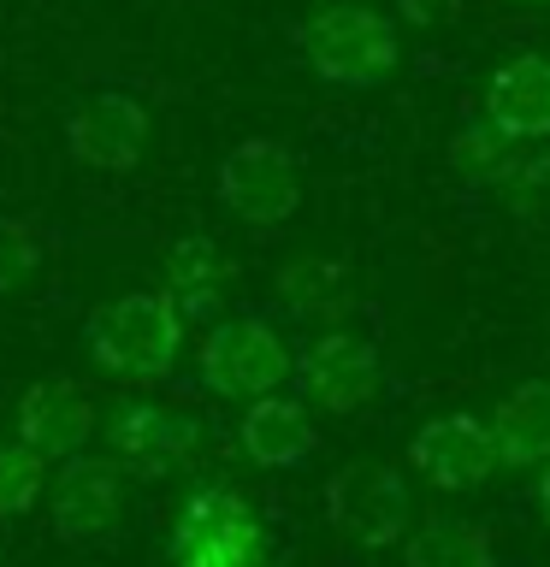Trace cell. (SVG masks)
Masks as SVG:
<instances>
[{"mask_svg":"<svg viewBox=\"0 0 550 567\" xmlns=\"http://www.w3.org/2000/svg\"><path fill=\"white\" fill-rule=\"evenodd\" d=\"M220 202L243 225L273 230L302 207V172L278 142H243L220 159Z\"/></svg>","mask_w":550,"mask_h":567,"instance_id":"5","label":"cell"},{"mask_svg":"<svg viewBox=\"0 0 550 567\" xmlns=\"http://www.w3.org/2000/svg\"><path fill=\"white\" fill-rule=\"evenodd\" d=\"M278 296L291 301L302 319H319L344 301V266L337 260H319V255H302L278 272Z\"/></svg>","mask_w":550,"mask_h":567,"instance_id":"19","label":"cell"},{"mask_svg":"<svg viewBox=\"0 0 550 567\" xmlns=\"http://www.w3.org/2000/svg\"><path fill=\"white\" fill-rule=\"evenodd\" d=\"M225 284H231V260L220 255L213 237H184L166 255V296L177 301L184 319H207L213 308H220Z\"/></svg>","mask_w":550,"mask_h":567,"instance_id":"16","label":"cell"},{"mask_svg":"<svg viewBox=\"0 0 550 567\" xmlns=\"http://www.w3.org/2000/svg\"><path fill=\"white\" fill-rule=\"evenodd\" d=\"M35 260H42V248H35V230L18 225V219H0V296L18 290V284L35 272Z\"/></svg>","mask_w":550,"mask_h":567,"instance_id":"22","label":"cell"},{"mask_svg":"<svg viewBox=\"0 0 550 567\" xmlns=\"http://www.w3.org/2000/svg\"><path fill=\"white\" fill-rule=\"evenodd\" d=\"M296 384L302 396L332 408V414H355L379 396V349L355 331H319L308 349L296 354Z\"/></svg>","mask_w":550,"mask_h":567,"instance_id":"7","label":"cell"},{"mask_svg":"<svg viewBox=\"0 0 550 567\" xmlns=\"http://www.w3.org/2000/svg\"><path fill=\"white\" fill-rule=\"evenodd\" d=\"M527 7H550V0H527Z\"/></svg>","mask_w":550,"mask_h":567,"instance_id":"26","label":"cell"},{"mask_svg":"<svg viewBox=\"0 0 550 567\" xmlns=\"http://www.w3.org/2000/svg\"><path fill=\"white\" fill-rule=\"evenodd\" d=\"M42 478H48V461L35 455L24 437H18V443H0V520L30 514L35 496H42Z\"/></svg>","mask_w":550,"mask_h":567,"instance_id":"21","label":"cell"},{"mask_svg":"<svg viewBox=\"0 0 550 567\" xmlns=\"http://www.w3.org/2000/svg\"><path fill=\"white\" fill-rule=\"evenodd\" d=\"M390 7H397L408 24H438V18L450 12V0H390Z\"/></svg>","mask_w":550,"mask_h":567,"instance_id":"23","label":"cell"},{"mask_svg":"<svg viewBox=\"0 0 550 567\" xmlns=\"http://www.w3.org/2000/svg\"><path fill=\"white\" fill-rule=\"evenodd\" d=\"M408 461L432 478L438 491H473L486 485L491 467H497V443H491V425L473 420V414H444V420H426L415 443H408Z\"/></svg>","mask_w":550,"mask_h":567,"instance_id":"9","label":"cell"},{"mask_svg":"<svg viewBox=\"0 0 550 567\" xmlns=\"http://www.w3.org/2000/svg\"><path fill=\"white\" fill-rule=\"evenodd\" d=\"M124 503L119 461H89L83 450L65 455V467L53 473V532L65 544H95L113 532Z\"/></svg>","mask_w":550,"mask_h":567,"instance_id":"10","label":"cell"},{"mask_svg":"<svg viewBox=\"0 0 550 567\" xmlns=\"http://www.w3.org/2000/svg\"><path fill=\"white\" fill-rule=\"evenodd\" d=\"M539 514H544V520H550V461H539Z\"/></svg>","mask_w":550,"mask_h":567,"instance_id":"24","label":"cell"},{"mask_svg":"<svg viewBox=\"0 0 550 567\" xmlns=\"http://www.w3.org/2000/svg\"><path fill=\"white\" fill-rule=\"evenodd\" d=\"M172 561L177 567H261L266 561V526L255 520V503L237 485H195L177 503L172 520Z\"/></svg>","mask_w":550,"mask_h":567,"instance_id":"3","label":"cell"},{"mask_svg":"<svg viewBox=\"0 0 550 567\" xmlns=\"http://www.w3.org/2000/svg\"><path fill=\"white\" fill-rule=\"evenodd\" d=\"M403 561L408 567H491V538L456 514H432L426 526L403 532Z\"/></svg>","mask_w":550,"mask_h":567,"instance_id":"17","label":"cell"},{"mask_svg":"<svg viewBox=\"0 0 550 567\" xmlns=\"http://www.w3.org/2000/svg\"><path fill=\"white\" fill-rule=\"evenodd\" d=\"M296 354L284 349V337L266 326V319H225V326L207 331L202 354H195V372H202V384L213 396L225 402H255L266 390H284L291 379Z\"/></svg>","mask_w":550,"mask_h":567,"instance_id":"4","label":"cell"},{"mask_svg":"<svg viewBox=\"0 0 550 567\" xmlns=\"http://www.w3.org/2000/svg\"><path fill=\"white\" fill-rule=\"evenodd\" d=\"M195 437H202V420L172 414V408H160V402H124L113 414V425H106L113 455L142 478H166L177 461H190Z\"/></svg>","mask_w":550,"mask_h":567,"instance_id":"11","label":"cell"},{"mask_svg":"<svg viewBox=\"0 0 550 567\" xmlns=\"http://www.w3.org/2000/svg\"><path fill=\"white\" fill-rule=\"evenodd\" d=\"M89 349L113 379L160 384L172 379L177 349H184V313L166 290H131L89 319Z\"/></svg>","mask_w":550,"mask_h":567,"instance_id":"1","label":"cell"},{"mask_svg":"<svg viewBox=\"0 0 550 567\" xmlns=\"http://www.w3.org/2000/svg\"><path fill=\"white\" fill-rule=\"evenodd\" d=\"M326 514L349 544L385 549L408 532V485H403V473L355 461V467H344L326 485Z\"/></svg>","mask_w":550,"mask_h":567,"instance_id":"6","label":"cell"},{"mask_svg":"<svg viewBox=\"0 0 550 567\" xmlns=\"http://www.w3.org/2000/svg\"><path fill=\"white\" fill-rule=\"evenodd\" d=\"M89 432H95V402H89L78 384H65V379L30 384L24 402H18V437H24L42 461L78 455L89 443Z\"/></svg>","mask_w":550,"mask_h":567,"instance_id":"13","label":"cell"},{"mask_svg":"<svg viewBox=\"0 0 550 567\" xmlns=\"http://www.w3.org/2000/svg\"><path fill=\"white\" fill-rule=\"evenodd\" d=\"M261 567H296V561H261Z\"/></svg>","mask_w":550,"mask_h":567,"instance_id":"25","label":"cell"},{"mask_svg":"<svg viewBox=\"0 0 550 567\" xmlns=\"http://www.w3.org/2000/svg\"><path fill=\"white\" fill-rule=\"evenodd\" d=\"M521 154V142H509L503 131H497L491 118H473V124H461L456 142H450V166L468 177V184H497L503 177V166Z\"/></svg>","mask_w":550,"mask_h":567,"instance_id":"20","label":"cell"},{"mask_svg":"<svg viewBox=\"0 0 550 567\" xmlns=\"http://www.w3.org/2000/svg\"><path fill=\"white\" fill-rule=\"evenodd\" d=\"M486 118L509 142H550V53H515L491 71Z\"/></svg>","mask_w":550,"mask_h":567,"instance_id":"12","label":"cell"},{"mask_svg":"<svg viewBox=\"0 0 550 567\" xmlns=\"http://www.w3.org/2000/svg\"><path fill=\"white\" fill-rule=\"evenodd\" d=\"M237 443H243V455L255 461V467L278 473V467H296V461L314 455V420H308V408H302L296 396L266 390V396H255L243 408Z\"/></svg>","mask_w":550,"mask_h":567,"instance_id":"14","label":"cell"},{"mask_svg":"<svg viewBox=\"0 0 550 567\" xmlns=\"http://www.w3.org/2000/svg\"><path fill=\"white\" fill-rule=\"evenodd\" d=\"M296 48H302V60L314 65V78H326L337 89H373L403 60L397 24L373 7H355V0L314 7L296 30Z\"/></svg>","mask_w":550,"mask_h":567,"instance_id":"2","label":"cell"},{"mask_svg":"<svg viewBox=\"0 0 550 567\" xmlns=\"http://www.w3.org/2000/svg\"><path fill=\"white\" fill-rule=\"evenodd\" d=\"M65 142H71V154H78L83 166L131 172L142 159V148H149V113H142V101L106 89V95H89L83 106H71Z\"/></svg>","mask_w":550,"mask_h":567,"instance_id":"8","label":"cell"},{"mask_svg":"<svg viewBox=\"0 0 550 567\" xmlns=\"http://www.w3.org/2000/svg\"><path fill=\"white\" fill-rule=\"evenodd\" d=\"M491 189L521 225H539V230L550 225V154H527L521 148Z\"/></svg>","mask_w":550,"mask_h":567,"instance_id":"18","label":"cell"},{"mask_svg":"<svg viewBox=\"0 0 550 567\" xmlns=\"http://www.w3.org/2000/svg\"><path fill=\"white\" fill-rule=\"evenodd\" d=\"M486 425H491L503 467H539V461H550V379H527L521 390H509Z\"/></svg>","mask_w":550,"mask_h":567,"instance_id":"15","label":"cell"}]
</instances>
